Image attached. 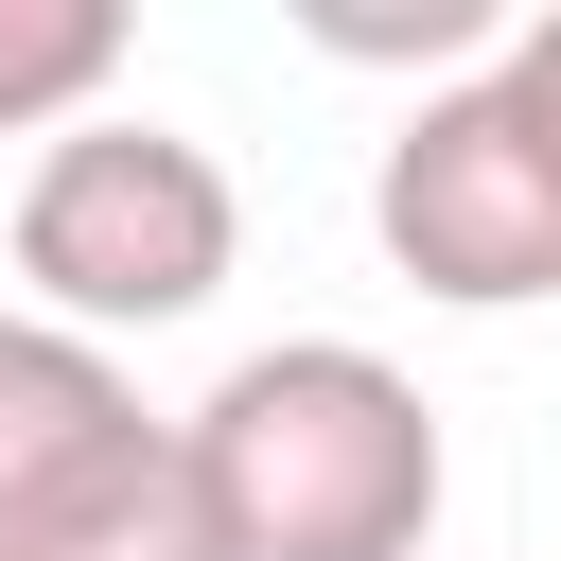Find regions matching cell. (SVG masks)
I'll list each match as a JSON object with an SVG mask.
<instances>
[{
  "label": "cell",
  "mask_w": 561,
  "mask_h": 561,
  "mask_svg": "<svg viewBox=\"0 0 561 561\" xmlns=\"http://www.w3.org/2000/svg\"><path fill=\"white\" fill-rule=\"evenodd\" d=\"M175 491L210 561H421L438 543V403L368 333H280L175 421Z\"/></svg>",
  "instance_id": "obj_1"
},
{
  "label": "cell",
  "mask_w": 561,
  "mask_h": 561,
  "mask_svg": "<svg viewBox=\"0 0 561 561\" xmlns=\"http://www.w3.org/2000/svg\"><path fill=\"white\" fill-rule=\"evenodd\" d=\"M0 263H18V298H35L53 333L123 351V333H175V316L228 298L245 193H228V158H210L193 123L88 105L70 140H35V175H18V210H0Z\"/></svg>",
  "instance_id": "obj_2"
},
{
  "label": "cell",
  "mask_w": 561,
  "mask_h": 561,
  "mask_svg": "<svg viewBox=\"0 0 561 561\" xmlns=\"http://www.w3.org/2000/svg\"><path fill=\"white\" fill-rule=\"evenodd\" d=\"M368 228H386V263H403L421 298L526 316V298H561V140L526 123L508 70H456V88H421L403 140L368 158Z\"/></svg>",
  "instance_id": "obj_3"
},
{
  "label": "cell",
  "mask_w": 561,
  "mask_h": 561,
  "mask_svg": "<svg viewBox=\"0 0 561 561\" xmlns=\"http://www.w3.org/2000/svg\"><path fill=\"white\" fill-rule=\"evenodd\" d=\"M140 508H175V421L123 386V351L0 316V561H105Z\"/></svg>",
  "instance_id": "obj_4"
},
{
  "label": "cell",
  "mask_w": 561,
  "mask_h": 561,
  "mask_svg": "<svg viewBox=\"0 0 561 561\" xmlns=\"http://www.w3.org/2000/svg\"><path fill=\"white\" fill-rule=\"evenodd\" d=\"M123 88V0H0V140H70Z\"/></svg>",
  "instance_id": "obj_5"
},
{
  "label": "cell",
  "mask_w": 561,
  "mask_h": 561,
  "mask_svg": "<svg viewBox=\"0 0 561 561\" xmlns=\"http://www.w3.org/2000/svg\"><path fill=\"white\" fill-rule=\"evenodd\" d=\"M491 70H508V88H526V123H543V140H561V0H543V18H526V35H508V53H491Z\"/></svg>",
  "instance_id": "obj_6"
}]
</instances>
